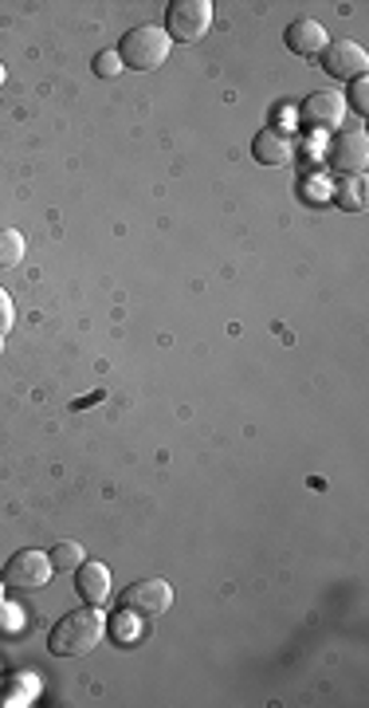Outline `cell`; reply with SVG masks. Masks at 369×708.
Instances as JSON below:
<instances>
[{"instance_id": "44dd1931", "label": "cell", "mask_w": 369, "mask_h": 708, "mask_svg": "<svg viewBox=\"0 0 369 708\" xmlns=\"http://www.w3.org/2000/svg\"><path fill=\"white\" fill-rule=\"evenodd\" d=\"M0 351H4V338H0Z\"/></svg>"}, {"instance_id": "6da1fadb", "label": "cell", "mask_w": 369, "mask_h": 708, "mask_svg": "<svg viewBox=\"0 0 369 708\" xmlns=\"http://www.w3.org/2000/svg\"><path fill=\"white\" fill-rule=\"evenodd\" d=\"M103 634H106L103 610H99V606H83V610L63 614L60 623L52 626L48 649H52L55 657H86L103 641Z\"/></svg>"}, {"instance_id": "3957f363", "label": "cell", "mask_w": 369, "mask_h": 708, "mask_svg": "<svg viewBox=\"0 0 369 708\" xmlns=\"http://www.w3.org/2000/svg\"><path fill=\"white\" fill-rule=\"evenodd\" d=\"M213 28V4L208 0H173L165 9V32L173 43H197Z\"/></svg>"}, {"instance_id": "5b68a950", "label": "cell", "mask_w": 369, "mask_h": 708, "mask_svg": "<svg viewBox=\"0 0 369 708\" xmlns=\"http://www.w3.org/2000/svg\"><path fill=\"white\" fill-rule=\"evenodd\" d=\"M170 606H173V587L165 579H137L122 590V610H126L130 618H142V623L162 618Z\"/></svg>"}, {"instance_id": "5bb4252c", "label": "cell", "mask_w": 369, "mask_h": 708, "mask_svg": "<svg viewBox=\"0 0 369 708\" xmlns=\"http://www.w3.org/2000/svg\"><path fill=\"white\" fill-rule=\"evenodd\" d=\"M24 260V236L17 229H0V269H17Z\"/></svg>"}, {"instance_id": "ffe728a7", "label": "cell", "mask_w": 369, "mask_h": 708, "mask_svg": "<svg viewBox=\"0 0 369 708\" xmlns=\"http://www.w3.org/2000/svg\"><path fill=\"white\" fill-rule=\"evenodd\" d=\"M0 606H4V583H0Z\"/></svg>"}, {"instance_id": "9c48e42d", "label": "cell", "mask_w": 369, "mask_h": 708, "mask_svg": "<svg viewBox=\"0 0 369 708\" xmlns=\"http://www.w3.org/2000/svg\"><path fill=\"white\" fill-rule=\"evenodd\" d=\"M75 590L86 606H103L111 598V567L95 559H83L75 570Z\"/></svg>"}, {"instance_id": "8992f818", "label": "cell", "mask_w": 369, "mask_h": 708, "mask_svg": "<svg viewBox=\"0 0 369 708\" xmlns=\"http://www.w3.org/2000/svg\"><path fill=\"white\" fill-rule=\"evenodd\" d=\"M318 60H322V71L330 79H350V83L369 71V55L358 40H330L327 52L318 55Z\"/></svg>"}, {"instance_id": "277c9868", "label": "cell", "mask_w": 369, "mask_h": 708, "mask_svg": "<svg viewBox=\"0 0 369 708\" xmlns=\"http://www.w3.org/2000/svg\"><path fill=\"white\" fill-rule=\"evenodd\" d=\"M52 575H55V567H52V559H48V552L24 547V552H17L9 563H4L0 583H4V587H17V590H40L52 583Z\"/></svg>"}, {"instance_id": "d6986e66", "label": "cell", "mask_w": 369, "mask_h": 708, "mask_svg": "<svg viewBox=\"0 0 369 708\" xmlns=\"http://www.w3.org/2000/svg\"><path fill=\"white\" fill-rule=\"evenodd\" d=\"M4 79H9V71H4V63H0V87H4Z\"/></svg>"}, {"instance_id": "52a82bcc", "label": "cell", "mask_w": 369, "mask_h": 708, "mask_svg": "<svg viewBox=\"0 0 369 708\" xmlns=\"http://www.w3.org/2000/svg\"><path fill=\"white\" fill-rule=\"evenodd\" d=\"M327 162L338 173H361L369 165V139L366 130H335L327 150Z\"/></svg>"}, {"instance_id": "4fadbf2b", "label": "cell", "mask_w": 369, "mask_h": 708, "mask_svg": "<svg viewBox=\"0 0 369 708\" xmlns=\"http://www.w3.org/2000/svg\"><path fill=\"white\" fill-rule=\"evenodd\" d=\"M48 559H52L55 570H79V563H83L86 555L79 539H63V544H55L52 552H48Z\"/></svg>"}, {"instance_id": "30bf717a", "label": "cell", "mask_w": 369, "mask_h": 708, "mask_svg": "<svg viewBox=\"0 0 369 708\" xmlns=\"http://www.w3.org/2000/svg\"><path fill=\"white\" fill-rule=\"evenodd\" d=\"M327 43H330L327 28L318 24L315 17H303V20H295V24L287 28V48H291L295 55H303V60H315V55H322V52H327Z\"/></svg>"}, {"instance_id": "7c38bea8", "label": "cell", "mask_w": 369, "mask_h": 708, "mask_svg": "<svg viewBox=\"0 0 369 708\" xmlns=\"http://www.w3.org/2000/svg\"><path fill=\"white\" fill-rule=\"evenodd\" d=\"M335 205L342 213H361L366 209V173H342V182L335 185Z\"/></svg>"}, {"instance_id": "2e32d148", "label": "cell", "mask_w": 369, "mask_h": 708, "mask_svg": "<svg viewBox=\"0 0 369 708\" xmlns=\"http://www.w3.org/2000/svg\"><path fill=\"white\" fill-rule=\"evenodd\" d=\"M346 107H350V111H358L361 119L369 114V79L366 75L350 83V99H346Z\"/></svg>"}, {"instance_id": "9a60e30c", "label": "cell", "mask_w": 369, "mask_h": 708, "mask_svg": "<svg viewBox=\"0 0 369 708\" xmlns=\"http://www.w3.org/2000/svg\"><path fill=\"white\" fill-rule=\"evenodd\" d=\"M122 60H119V52H114V48H106V52H99L95 55V75L99 79H119L122 75Z\"/></svg>"}, {"instance_id": "e0dca14e", "label": "cell", "mask_w": 369, "mask_h": 708, "mask_svg": "<svg viewBox=\"0 0 369 708\" xmlns=\"http://www.w3.org/2000/svg\"><path fill=\"white\" fill-rule=\"evenodd\" d=\"M12 323H17V307H12V295L0 287V338L9 335Z\"/></svg>"}, {"instance_id": "ba28073f", "label": "cell", "mask_w": 369, "mask_h": 708, "mask_svg": "<svg viewBox=\"0 0 369 708\" xmlns=\"http://www.w3.org/2000/svg\"><path fill=\"white\" fill-rule=\"evenodd\" d=\"M346 119V95L338 91H315V95L303 103V122L318 130H342Z\"/></svg>"}, {"instance_id": "ac0fdd59", "label": "cell", "mask_w": 369, "mask_h": 708, "mask_svg": "<svg viewBox=\"0 0 369 708\" xmlns=\"http://www.w3.org/2000/svg\"><path fill=\"white\" fill-rule=\"evenodd\" d=\"M114 641H119V646H126V641H137V630H134V623H130L126 610L114 618Z\"/></svg>"}, {"instance_id": "8fae6325", "label": "cell", "mask_w": 369, "mask_h": 708, "mask_svg": "<svg viewBox=\"0 0 369 708\" xmlns=\"http://www.w3.org/2000/svg\"><path fill=\"white\" fill-rule=\"evenodd\" d=\"M252 158L259 165H291L295 162V142L284 130H259L252 142Z\"/></svg>"}, {"instance_id": "7a4b0ae2", "label": "cell", "mask_w": 369, "mask_h": 708, "mask_svg": "<svg viewBox=\"0 0 369 708\" xmlns=\"http://www.w3.org/2000/svg\"><path fill=\"white\" fill-rule=\"evenodd\" d=\"M126 71H157L173 52V40L165 28L157 24H137L122 36V43L114 48Z\"/></svg>"}]
</instances>
